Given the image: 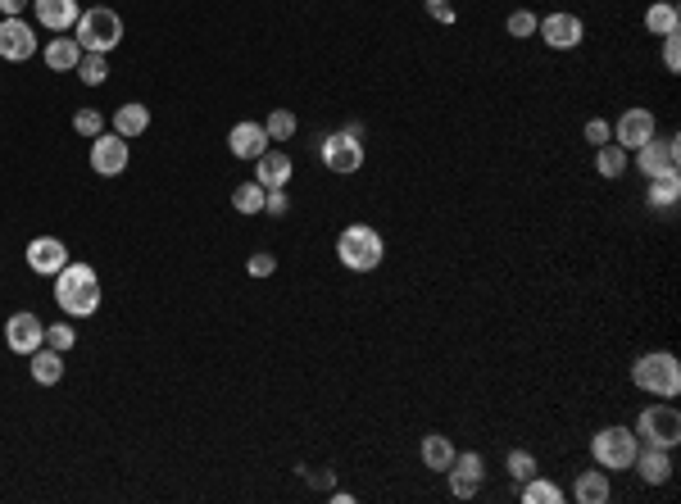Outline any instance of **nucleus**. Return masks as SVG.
<instances>
[{"label": "nucleus", "instance_id": "1", "mask_svg": "<svg viewBox=\"0 0 681 504\" xmlns=\"http://www.w3.org/2000/svg\"><path fill=\"white\" fill-rule=\"evenodd\" d=\"M55 305L69 318H91L100 309V277L91 264H64L55 273Z\"/></svg>", "mask_w": 681, "mask_h": 504}, {"label": "nucleus", "instance_id": "2", "mask_svg": "<svg viewBox=\"0 0 681 504\" xmlns=\"http://www.w3.org/2000/svg\"><path fill=\"white\" fill-rule=\"evenodd\" d=\"M632 382L654 400H677L681 396V364L672 350H650L632 364Z\"/></svg>", "mask_w": 681, "mask_h": 504}, {"label": "nucleus", "instance_id": "3", "mask_svg": "<svg viewBox=\"0 0 681 504\" xmlns=\"http://www.w3.org/2000/svg\"><path fill=\"white\" fill-rule=\"evenodd\" d=\"M386 255V241L377 228H368V223H350L341 237H336V259L350 268V273H373L377 264H382Z\"/></svg>", "mask_w": 681, "mask_h": 504}, {"label": "nucleus", "instance_id": "4", "mask_svg": "<svg viewBox=\"0 0 681 504\" xmlns=\"http://www.w3.org/2000/svg\"><path fill=\"white\" fill-rule=\"evenodd\" d=\"M73 37H78L82 50H96V55H109V50L123 41V19L109 5H96V10H82L78 23H73Z\"/></svg>", "mask_w": 681, "mask_h": 504}, {"label": "nucleus", "instance_id": "5", "mask_svg": "<svg viewBox=\"0 0 681 504\" xmlns=\"http://www.w3.org/2000/svg\"><path fill=\"white\" fill-rule=\"evenodd\" d=\"M636 450H641V441H636L632 427H600V432L591 436V459L604 473H627Z\"/></svg>", "mask_w": 681, "mask_h": 504}, {"label": "nucleus", "instance_id": "6", "mask_svg": "<svg viewBox=\"0 0 681 504\" xmlns=\"http://www.w3.org/2000/svg\"><path fill=\"white\" fill-rule=\"evenodd\" d=\"M636 441L641 445H663V450H672V445L681 441V414L677 405H650L641 418H636Z\"/></svg>", "mask_w": 681, "mask_h": 504}, {"label": "nucleus", "instance_id": "7", "mask_svg": "<svg viewBox=\"0 0 681 504\" xmlns=\"http://www.w3.org/2000/svg\"><path fill=\"white\" fill-rule=\"evenodd\" d=\"M681 164V141L677 137H650L645 146H636V168L645 178H663V173H677Z\"/></svg>", "mask_w": 681, "mask_h": 504}, {"label": "nucleus", "instance_id": "8", "mask_svg": "<svg viewBox=\"0 0 681 504\" xmlns=\"http://www.w3.org/2000/svg\"><path fill=\"white\" fill-rule=\"evenodd\" d=\"M536 37H545L550 50H577L586 37V23H582V14L559 10V14H545V19L536 23Z\"/></svg>", "mask_w": 681, "mask_h": 504}, {"label": "nucleus", "instance_id": "9", "mask_svg": "<svg viewBox=\"0 0 681 504\" xmlns=\"http://www.w3.org/2000/svg\"><path fill=\"white\" fill-rule=\"evenodd\" d=\"M318 155H323V164L332 173H359L364 168V141L350 137V132H332V137H323Z\"/></svg>", "mask_w": 681, "mask_h": 504}, {"label": "nucleus", "instance_id": "10", "mask_svg": "<svg viewBox=\"0 0 681 504\" xmlns=\"http://www.w3.org/2000/svg\"><path fill=\"white\" fill-rule=\"evenodd\" d=\"M91 168H96L100 178H119L123 168H128V137H119V132L91 137Z\"/></svg>", "mask_w": 681, "mask_h": 504}, {"label": "nucleus", "instance_id": "11", "mask_svg": "<svg viewBox=\"0 0 681 504\" xmlns=\"http://www.w3.org/2000/svg\"><path fill=\"white\" fill-rule=\"evenodd\" d=\"M37 55V32L28 19H0V60L23 64Z\"/></svg>", "mask_w": 681, "mask_h": 504}, {"label": "nucleus", "instance_id": "12", "mask_svg": "<svg viewBox=\"0 0 681 504\" xmlns=\"http://www.w3.org/2000/svg\"><path fill=\"white\" fill-rule=\"evenodd\" d=\"M5 346L14 350V355H37L41 346H46V323H41L37 314H14L10 323H5Z\"/></svg>", "mask_w": 681, "mask_h": 504}, {"label": "nucleus", "instance_id": "13", "mask_svg": "<svg viewBox=\"0 0 681 504\" xmlns=\"http://www.w3.org/2000/svg\"><path fill=\"white\" fill-rule=\"evenodd\" d=\"M445 473H450V491L459 495V500H473L486 482V464H482V455H473V450H468V455H454Z\"/></svg>", "mask_w": 681, "mask_h": 504}, {"label": "nucleus", "instance_id": "14", "mask_svg": "<svg viewBox=\"0 0 681 504\" xmlns=\"http://www.w3.org/2000/svg\"><path fill=\"white\" fill-rule=\"evenodd\" d=\"M64 264H69V246H64L60 237H37V241H28V268H32V273L55 277Z\"/></svg>", "mask_w": 681, "mask_h": 504}, {"label": "nucleus", "instance_id": "15", "mask_svg": "<svg viewBox=\"0 0 681 504\" xmlns=\"http://www.w3.org/2000/svg\"><path fill=\"white\" fill-rule=\"evenodd\" d=\"M650 137H654V114L650 109H627V114L618 119V128H613V141H618L622 150L645 146Z\"/></svg>", "mask_w": 681, "mask_h": 504}, {"label": "nucleus", "instance_id": "16", "mask_svg": "<svg viewBox=\"0 0 681 504\" xmlns=\"http://www.w3.org/2000/svg\"><path fill=\"white\" fill-rule=\"evenodd\" d=\"M632 468L641 473V482H650V486L672 482V455L663 450V445H641L636 459H632Z\"/></svg>", "mask_w": 681, "mask_h": 504}, {"label": "nucleus", "instance_id": "17", "mask_svg": "<svg viewBox=\"0 0 681 504\" xmlns=\"http://www.w3.org/2000/svg\"><path fill=\"white\" fill-rule=\"evenodd\" d=\"M255 182L264 191H277L291 182V155L287 150H264V155L255 159Z\"/></svg>", "mask_w": 681, "mask_h": 504}, {"label": "nucleus", "instance_id": "18", "mask_svg": "<svg viewBox=\"0 0 681 504\" xmlns=\"http://www.w3.org/2000/svg\"><path fill=\"white\" fill-rule=\"evenodd\" d=\"M32 10H37V23L50 32H73L78 23V0H32Z\"/></svg>", "mask_w": 681, "mask_h": 504}, {"label": "nucleus", "instance_id": "19", "mask_svg": "<svg viewBox=\"0 0 681 504\" xmlns=\"http://www.w3.org/2000/svg\"><path fill=\"white\" fill-rule=\"evenodd\" d=\"M227 146L237 159H259L268 150V128L264 123H237V128L227 132Z\"/></svg>", "mask_w": 681, "mask_h": 504}, {"label": "nucleus", "instance_id": "20", "mask_svg": "<svg viewBox=\"0 0 681 504\" xmlns=\"http://www.w3.org/2000/svg\"><path fill=\"white\" fill-rule=\"evenodd\" d=\"M82 55H87V50L78 46V37H55L46 50H41V60H46L50 73H78Z\"/></svg>", "mask_w": 681, "mask_h": 504}, {"label": "nucleus", "instance_id": "21", "mask_svg": "<svg viewBox=\"0 0 681 504\" xmlns=\"http://www.w3.org/2000/svg\"><path fill=\"white\" fill-rule=\"evenodd\" d=\"M613 486H609V473L604 468H582L573 482V500L577 504H609Z\"/></svg>", "mask_w": 681, "mask_h": 504}, {"label": "nucleus", "instance_id": "22", "mask_svg": "<svg viewBox=\"0 0 681 504\" xmlns=\"http://www.w3.org/2000/svg\"><path fill=\"white\" fill-rule=\"evenodd\" d=\"M32 382L37 386H60L64 382V355L60 350L41 346L37 355H32Z\"/></svg>", "mask_w": 681, "mask_h": 504}, {"label": "nucleus", "instance_id": "23", "mask_svg": "<svg viewBox=\"0 0 681 504\" xmlns=\"http://www.w3.org/2000/svg\"><path fill=\"white\" fill-rule=\"evenodd\" d=\"M681 28V14L672 0H654L650 10H645V32H654V37H677Z\"/></svg>", "mask_w": 681, "mask_h": 504}, {"label": "nucleus", "instance_id": "24", "mask_svg": "<svg viewBox=\"0 0 681 504\" xmlns=\"http://www.w3.org/2000/svg\"><path fill=\"white\" fill-rule=\"evenodd\" d=\"M150 128V109L146 105H137V100H128V105H119L114 109V132H119V137H141V132Z\"/></svg>", "mask_w": 681, "mask_h": 504}, {"label": "nucleus", "instance_id": "25", "mask_svg": "<svg viewBox=\"0 0 681 504\" xmlns=\"http://www.w3.org/2000/svg\"><path fill=\"white\" fill-rule=\"evenodd\" d=\"M645 200H650V209H677L681 200V178L677 173H663V178H650V191H645Z\"/></svg>", "mask_w": 681, "mask_h": 504}, {"label": "nucleus", "instance_id": "26", "mask_svg": "<svg viewBox=\"0 0 681 504\" xmlns=\"http://www.w3.org/2000/svg\"><path fill=\"white\" fill-rule=\"evenodd\" d=\"M595 173L609 182H618L622 173H627V150L618 146V141H604V146H595Z\"/></svg>", "mask_w": 681, "mask_h": 504}, {"label": "nucleus", "instance_id": "27", "mask_svg": "<svg viewBox=\"0 0 681 504\" xmlns=\"http://www.w3.org/2000/svg\"><path fill=\"white\" fill-rule=\"evenodd\" d=\"M450 459H454V445H450V436H441V432H427V436H423V464L432 468V473H445V468H450Z\"/></svg>", "mask_w": 681, "mask_h": 504}, {"label": "nucleus", "instance_id": "28", "mask_svg": "<svg viewBox=\"0 0 681 504\" xmlns=\"http://www.w3.org/2000/svg\"><path fill=\"white\" fill-rule=\"evenodd\" d=\"M264 200H268V191L259 187V182H241V187L232 191V209H237V214H246V218L264 214Z\"/></svg>", "mask_w": 681, "mask_h": 504}, {"label": "nucleus", "instance_id": "29", "mask_svg": "<svg viewBox=\"0 0 681 504\" xmlns=\"http://www.w3.org/2000/svg\"><path fill=\"white\" fill-rule=\"evenodd\" d=\"M523 504H563V491L550 477H527L523 482Z\"/></svg>", "mask_w": 681, "mask_h": 504}, {"label": "nucleus", "instance_id": "30", "mask_svg": "<svg viewBox=\"0 0 681 504\" xmlns=\"http://www.w3.org/2000/svg\"><path fill=\"white\" fill-rule=\"evenodd\" d=\"M264 128H268V141H291L296 137V114L291 109H273L264 119Z\"/></svg>", "mask_w": 681, "mask_h": 504}, {"label": "nucleus", "instance_id": "31", "mask_svg": "<svg viewBox=\"0 0 681 504\" xmlns=\"http://www.w3.org/2000/svg\"><path fill=\"white\" fill-rule=\"evenodd\" d=\"M78 78L87 82V87H100V82L109 78V60H105V55H96V50H87V55H82V64H78Z\"/></svg>", "mask_w": 681, "mask_h": 504}, {"label": "nucleus", "instance_id": "32", "mask_svg": "<svg viewBox=\"0 0 681 504\" xmlns=\"http://www.w3.org/2000/svg\"><path fill=\"white\" fill-rule=\"evenodd\" d=\"M536 14L532 10H514L509 14V19H504V32H509V37H518V41H527V37H536Z\"/></svg>", "mask_w": 681, "mask_h": 504}, {"label": "nucleus", "instance_id": "33", "mask_svg": "<svg viewBox=\"0 0 681 504\" xmlns=\"http://www.w3.org/2000/svg\"><path fill=\"white\" fill-rule=\"evenodd\" d=\"M73 132H78V137H100V132H105V114H100V109H78V114H73Z\"/></svg>", "mask_w": 681, "mask_h": 504}, {"label": "nucleus", "instance_id": "34", "mask_svg": "<svg viewBox=\"0 0 681 504\" xmlns=\"http://www.w3.org/2000/svg\"><path fill=\"white\" fill-rule=\"evenodd\" d=\"M73 341H78V327H73V323H55V327H46V346H50V350H60V355H69Z\"/></svg>", "mask_w": 681, "mask_h": 504}, {"label": "nucleus", "instance_id": "35", "mask_svg": "<svg viewBox=\"0 0 681 504\" xmlns=\"http://www.w3.org/2000/svg\"><path fill=\"white\" fill-rule=\"evenodd\" d=\"M504 468H509V477H514V482H527V477H536V459L527 455V450H509Z\"/></svg>", "mask_w": 681, "mask_h": 504}, {"label": "nucleus", "instance_id": "36", "mask_svg": "<svg viewBox=\"0 0 681 504\" xmlns=\"http://www.w3.org/2000/svg\"><path fill=\"white\" fill-rule=\"evenodd\" d=\"M273 268H277V259H273V255H264V250L246 259V273H250V277H273Z\"/></svg>", "mask_w": 681, "mask_h": 504}, {"label": "nucleus", "instance_id": "37", "mask_svg": "<svg viewBox=\"0 0 681 504\" xmlns=\"http://www.w3.org/2000/svg\"><path fill=\"white\" fill-rule=\"evenodd\" d=\"M586 141H591V146H604V141H613V123L591 119V123H586Z\"/></svg>", "mask_w": 681, "mask_h": 504}, {"label": "nucleus", "instance_id": "38", "mask_svg": "<svg viewBox=\"0 0 681 504\" xmlns=\"http://www.w3.org/2000/svg\"><path fill=\"white\" fill-rule=\"evenodd\" d=\"M663 69L668 73L681 69V41L677 37H663Z\"/></svg>", "mask_w": 681, "mask_h": 504}, {"label": "nucleus", "instance_id": "39", "mask_svg": "<svg viewBox=\"0 0 681 504\" xmlns=\"http://www.w3.org/2000/svg\"><path fill=\"white\" fill-rule=\"evenodd\" d=\"M264 209H268V214H277V218H282V214H287V209H291V200H287V191H282V187H277V191H268V200H264Z\"/></svg>", "mask_w": 681, "mask_h": 504}, {"label": "nucleus", "instance_id": "40", "mask_svg": "<svg viewBox=\"0 0 681 504\" xmlns=\"http://www.w3.org/2000/svg\"><path fill=\"white\" fill-rule=\"evenodd\" d=\"M427 14H432L436 23H454V10H450V0H427Z\"/></svg>", "mask_w": 681, "mask_h": 504}, {"label": "nucleus", "instance_id": "41", "mask_svg": "<svg viewBox=\"0 0 681 504\" xmlns=\"http://www.w3.org/2000/svg\"><path fill=\"white\" fill-rule=\"evenodd\" d=\"M32 0H0V14L5 19H23V10H28Z\"/></svg>", "mask_w": 681, "mask_h": 504}]
</instances>
